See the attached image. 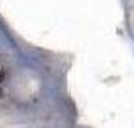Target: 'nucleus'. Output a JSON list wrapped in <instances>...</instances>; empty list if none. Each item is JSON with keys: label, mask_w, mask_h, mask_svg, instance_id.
Returning a JSON list of instances; mask_svg holds the SVG:
<instances>
[{"label": "nucleus", "mask_w": 134, "mask_h": 128, "mask_svg": "<svg viewBox=\"0 0 134 128\" xmlns=\"http://www.w3.org/2000/svg\"><path fill=\"white\" fill-rule=\"evenodd\" d=\"M3 79H5V71L2 69V71H0V83L3 81Z\"/></svg>", "instance_id": "1"}, {"label": "nucleus", "mask_w": 134, "mask_h": 128, "mask_svg": "<svg viewBox=\"0 0 134 128\" xmlns=\"http://www.w3.org/2000/svg\"><path fill=\"white\" fill-rule=\"evenodd\" d=\"M0 97H3V93H2V89H0Z\"/></svg>", "instance_id": "2"}]
</instances>
